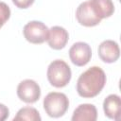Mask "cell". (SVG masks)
I'll return each instance as SVG.
<instances>
[{
  "mask_svg": "<svg viewBox=\"0 0 121 121\" xmlns=\"http://www.w3.org/2000/svg\"><path fill=\"white\" fill-rule=\"evenodd\" d=\"M107 81L105 72L98 66H92L83 72L77 81V92L83 98L96 96Z\"/></svg>",
  "mask_w": 121,
  "mask_h": 121,
  "instance_id": "obj_1",
  "label": "cell"
},
{
  "mask_svg": "<svg viewBox=\"0 0 121 121\" xmlns=\"http://www.w3.org/2000/svg\"><path fill=\"white\" fill-rule=\"evenodd\" d=\"M46 76L52 86L56 88H62L70 82L72 73L69 65L64 60H55L48 65Z\"/></svg>",
  "mask_w": 121,
  "mask_h": 121,
  "instance_id": "obj_2",
  "label": "cell"
},
{
  "mask_svg": "<svg viewBox=\"0 0 121 121\" xmlns=\"http://www.w3.org/2000/svg\"><path fill=\"white\" fill-rule=\"evenodd\" d=\"M69 108V99L63 93L51 92L43 98V109L48 116L59 118L62 116Z\"/></svg>",
  "mask_w": 121,
  "mask_h": 121,
  "instance_id": "obj_3",
  "label": "cell"
},
{
  "mask_svg": "<svg viewBox=\"0 0 121 121\" xmlns=\"http://www.w3.org/2000/svg\"><path fill=\"white\" fill-rule=\"evenodd\" d=\"M24 37L27 42L34 44H40L47 41L49 29L40 21H30L23 28Z\"/></svg>",
  "mask_w": 121,
  "mask_h": 121,
  "instance_id": "obj_4",
  "label": "cell"
},
{
  "mask_svg": "<svg viewBox=\"0 0 121 121\" xmlns=\"http://www.w3.org/2000/svg\"><path fill=\"white\" fill-rule=\"evenodd\" d=\"M17 95L20 100L32 104L39 100L41 96V88L33 79H24L17 86Z\"/></svg>",
  "mask_w": 121,
  "mask_h": 121,
  "instance_id": "obj_5",
  "label": "cell"
},
{
  "mask_svg": "<svg viewBox=\"0 0 121 121\" xmlns=\"http://www.w3.org/2000/svg\"><path fill=\"white\" fill-rule=\"evenodd\" d=\"M69 58L72 63L77 66L86 65L92 58L91 46L84 42L75 43L69 49Z\"/></svg>",
  "mask_w": 121,
  "mask_h": 121,
  "instance_id": "obj_6",
  "label": "cell"
},
{
  "mask_svg": "<svg viewBox=\"0 0 121 121\" xmlns=\"http://www.w3.org/2000/svg\"><path fill=\"white\" fill-rule=\"evenodd\" d=\"M76 18L81 26L87 27L95 26L101 22V19L95 13L94 9L89 4V1L79 4L76 10Z\"/></svg>",
  "mask_w": 121,
  "mask_h": 121,
  "instance_id": "obj_7",
  "label": "cell"
},
{
  "mask_svg": "<svg viewBox=\"0 0 121 121\" xmlns=\"http://www.w3.org/2000/svg\"><path fill=\"white\" fill-rule=\"evenodd\" d=\"M98 56L106 63H113L120 57V48L116 42L105 40L98 45Z\"/></svg>",
  "mask_w": 121,
  "mask_h": 121,
  "instance_id": "obj_8",
  "label": "cell"
},
{
  "mask_svg": "<svg viewBox=\"0 0 121 121\" xmlns=\"http://www.w3.org/2000/svg\"><path fill=\"white\" fill-rule=\"evenodd\" d=\"M68 40L69 34L64 27L55 26L49 29L47 43L51 48L55 50H60L65 47L66 43H68Z\"/></svg>",
  "mask_w": 121,
  "mask_h": 121,
  "instance_id": "obj_9",
  "label": "cell"
},
{
  "mask_svg": "<svg viewBox=\"0 0 121 121\" xmlns=\"http://www.w3.org/2000/svg\"><path fill=\"white\" fill-rule=\"evenodd\" d=\"M103 111L105 115L112 120H119L121 116V99L120 96L112 94L103 101Z\"/></svg>",
  "mask_w": 121,
  "mask_h": 121,
  "instance_id": "obj_10",
  "label": "cell"
},
{
  "mask_svg": "<svg viewBox=\"0 0 121 121\" xmlns=\"http://www.w3.org/2000/svg\"><path fill=\"white\" fill-rule=\"evenodd\" d=\"M97 119V111L95 105L85 103L78 105L72 115L73 121H95Z\"/></svg>",
  "mask_w": 121,
  "mask_h": 121,
  "instance_id": "obj_11",
  "label": "cell"
},
{
  "mask_svg": "<svg viewBox=\"0 0 121 121\" xmlns=\"http://www.w3.org/2000/svg\"><path fill=\"white\" fill-rule=\"evenodd\" d=\"M95 13L101 20L111 17L114 12V5L112 0H88Z\"/></svg>",
  "mask_w": 121,
  "mask_h": 121,
  "instance_id": "obj_12",
  "label": "cell"
},
{
  "mask_svg": "<svg viewBox=\"0 0 121 121\" xmlns=\"http://www.w3.org/2000/svg\"><path fill=\"white\" fill-rule=\"evenodd\" d=\"M41 116L39 112L32 107H24L20 109L16 115L13 117L14 121L18 120H27V121H41Z\"/></svg>",
  "mask_w": 121,
  "mask_h": 121,
  "instance_id": "obj_13",
  "label": "cell"
},
{
  "mask_svg": "<svg viewBox=\"0 0 121 121\" xmlns=\"http://www.w3.org/2000/svg\"><path fill=\"white\" fill-rule=\"evenodd\" d=\"M10 17L9 7L5 3L0 1V28L6 24V22Z\"/></svg>",
  "mask_w": 121,
  "mask_h": 121,
  "instance_id": "obj_14",
  "label": "cell"
},
{
  "mask_svg": "<svg viewBox=\"0 0 121 121\" xmlns=\"http://www.w3.org/2000/svg\"><path fill=\"white\" fill-rule=\"evenodd\" d=\"M34 1L35 0H12L13 4L17 8L22 9H25L29 8L34 3Z\"/></svg>",
  "mask_w": 121,
  "mask_h": 121,
  "instance_id": "obj_15",
  "label": "cell"
},
{
  "mask_svg": "<svg viewBox=\"0 0 121 121\" xmlns=\"http://www.w3.org/2000/svg\"><path fill=\"white\" fill-rule=\"evenodd\" d=\"M9 108L6 105L0 103V121L6 120L9 117Z\"/></svg>",
  "mask_w": 121,
  "mask_h": 121,
  "instance_id": "obj_16",
  "label": "cell"
}]
</instances>
